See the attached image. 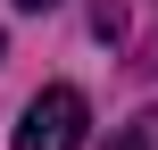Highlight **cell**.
<instances>
[{
	"label": "cell",
	"mask_w": 158,
	"mask_h": 150,
	"mask_svg": "<svg viewBox=\"0 0 158 150\" xmlns=\"http://www.w3.org/2000/svg\"><path fill=\"white\" fill-rule=\"evenodd\" d=\"M83 92L75 84H42L17 117V150H83Z\"/></svg>",
	"instance_id": "cell-1"
},
{
	"label": "cell",
	"mask_w": 158,
	"mask_h": 150,
	"mask_svg": "<svg viewBox=\"0 0 158 150\" xmlns=\"http://www.w3.org/2000/svg\"><path fill=\"white\" fill-rule=\"evenodd\" d=\"M108 150H150V117H142V125H125V134H117Z\"/></svg>",
	"instance_id": "cell-2"
},
{
	"label": "cell",
	"mask_w": 158,
	"mask_h": 150,
	"mask_svg": "<svg viewBox=\"0 0 158 150\" xmlns=\"http://www.w3.org/2000/svg\"><path fill=\"white\" fill-rule=\"evenodd\" d=\"M17 8H58V0H17Z\"/></svg>",
	"instance_id": "cell-3"
}]
</instances>
